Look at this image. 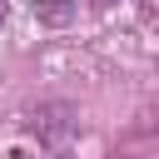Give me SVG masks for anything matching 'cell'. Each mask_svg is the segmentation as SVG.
Listing matches in <instances>:
<instances>
[{"mask_svg":"<svg viewBox=\"0 0 159 159\" xmlns=\"http://www.w3.org/2000/svg\"><path fill=\"white\" fill-rule=\"evenodd\" d=\"M99 5H109V0H99Z\"/></svg>","mask_w":159,"mask_h":159,"instance_id":"4","label":"cell"},{"mask_svg":"<svg viewBox=\"0 0 159 159\" xmlns=\"http://www.w3.org/2000/svg\"><path fill=\"white\" fill-rule=\"evenodd\" d=\"M70 15H75V10L60 5V0H40V5H35V20H45V25H65Z\"/></svg>","mask_w":159,"mask_h":159,"instance_id":"1","label":"cell"},{"mask_svg":"<svg viewBox=\"0 0 159 159\" xmlns=\"http://www.w3.org/2000/svg\"><path fill=\"white\" fill-rule=\"evenodd\" d=\"M55 159H65V154H55Z\"/></svg>","mask_w":159,"mask_h":159,"instance_id":"3","label":"cell"},{"mask_svg":"<svg viewBox=\"0 0 159 159\" xmlns=\"http://www.w3.org/2000/svg\"><path fill=\"white\" fill-rule=\"evenodd\" d=\"M0 20H5V0H0Z\"/></svg>","mask_w":159,"mask_h":159,"instance_id":"2","label":"cell"}]
</instances>
